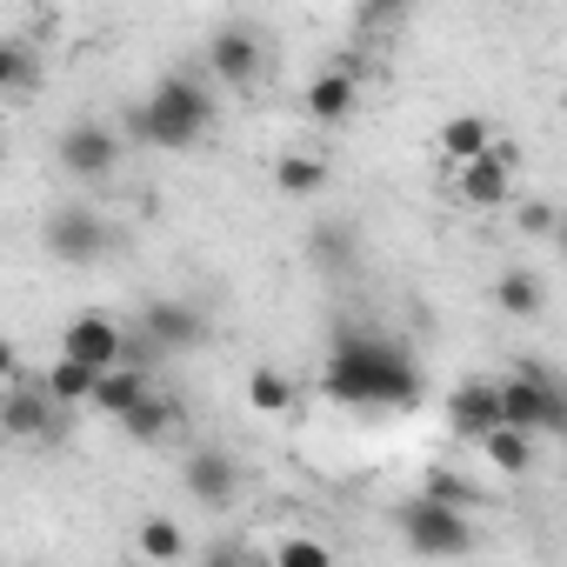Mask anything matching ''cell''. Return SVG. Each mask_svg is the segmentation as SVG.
Here are the masks:
<instances>
[{
	"label": "cell",
	"mask_w": 567,
	"mask_h": 567,
	"mask_svg": "<svg viewBox=\"0 0 567 567\" xmlns=\"http://www.w3.org/2000/svg\"><path fill=\"white\" fill-rule=\"evenodd\" d=\"M421 501H441V507H474V487L454 474V467H427V481H421Z\"/></svg>",
	"instance_id": "cell-26"
},
{
	"label": "cell",
	"mask_w": 567,
	"mask_h": 567,
	"mask_svg": "<svg viewBox=\"0 0 567 567\" xmlns=\"http://www.w3.org/2000/svg\"><path fill=\"white\" fill-rule=\"evenodd\" d=\"M274 187L295 194V200H308V194L328 187V167H321L315 154H280V161H274Z\"/></svg>",
	"instance_id": "cell-22"
},
{
	"label": "cell",
	"mask_w": 567,
	"mask_h": 567,
	"mask_svg": "<svg viewBox=\"0 0 567 567\" xmlns=\"http://www.w3.org/2000/svg\"><path fill=\"white\" fill-rule=\"evenodd\" d=\"M354 107H361V74L354 68H328L301 87V114L315 127H341V121H354Z\"/></svg>",
	"instance_id": "cell-11"
},
{
	"label": "cell",
	"mask_w": 567,
	"mask_h": 567,
	"mask_svg": "<svg viewBox=\"0 0 567 567\" xmlns=\"http://www.w3.org/2000/svg\"><path fill=\"white\" fill-rule=\"evenodd\" d=\"M200 567H254V554H247V540H214L200 554Z\"/></svg>",
	"instance_id": "cell-28"
},
{
	"label": "cell",
	"mask_w": 567,
	"mask_h": 567,
	"mask_svg": "<svg viewBox=\"0 0 567 567\" xmlns=\"http://www.w3.org/2000/svg\"><path fill=\"white\" fill-rule=\"evenodd\" d=\"M321 388L341 408H414L421 401V361L374 328H341L328 348Z\"/></svg>",
	"instance_id": "cell-1"
},
{
	"label": "cell",
	"mask_w": 567,
	"mask_h": 567,
	"mask_svg": "<svg viewBox=\"0 0 567 567\" xmlns=\"http://www.w3.org/2000/svg\"><path fill=\"white\" fill-rule=\"evenodd\" d=\"M354 254H361L354 220H328V227H315V240H308V260H315L321 274H348V267H354Z\"/></svg>",
	"instance_id": "cell-17"
},
{
	"label": "cell",
	"mask_w": 567,
	"mask_h": 567,
	"mask_svg": "<svg viewBox=\"0 0 567 567\" xmlns=\"http://www.w3.org/2000/svg\"><path fill=\"white\" fill-rule=\"evenodd\" d=\"M127 141H141V147H167V154H181V147H194L207 127H214V101H207V87L194 81V74H167L141 107H127Z\"/></svg>",
	"instance_id": "cell-2"
},
{
	"label": "cell",
	"mask_w": 567,
	"mask_h": 567,
	"mask_svg": "<svg viewBox=\"0 0 567 567\" xmlns=\"http://www.w3.org/2000/svg\"><path fill=\"white\" fill-rule=\"evenodd\" d=\"M274 567H334V554H328V540H315V534H288L274 547Z\"/></svg>",
	"instance_id": "cell-27"
},
{
	"label": "cell",
	"mask_w": 567,
	"mask_h": 567,
	"mask_svg": "<svg viewBox=\"0 0 567 567\" xmlns=\"http://www.w3.org/2000/svg\"><path fill=\"white\" fill-rule=\"evenodd\" d=\"M0 147H8V141H0Z\"/></svg>",
	"instance_id": "cell-31"
},
{
	"label": "cell",
	"mask_w": 567,
	"mask_h": 567,
	"mask_svg": "<svg viewBox=\"0 0 567 567\" xmlns=\"http://www.w3.org/2000/svg\"><path fill=\"white\" fill-rule=\"evenodd\" d=\"M121 348H127V328L107 315V308H81L68 328H61V361H81L94 374L121 368Z\"/></svg>",
	"instance_id": "cell-7"
},
{
	"label": "cell",
	"mask_w": 567,
	"mask_h": 567,
	"mask_svg": "<svg viewBox=\"0 0 567 567\" xmlns=\"http://www.w3.org/2000/svg\"><path fill=\"white\" fill-rule=\"evenodd\" d=\"M247 408L254 414H288L295 408V381L280 374V368H254L247 374Z\"/></svg>",
	"instance_id": "cell-24"
},
{
	"label": "cell",
	"mask_w": 567,
	"mask_h": 567,
	"mask_svg": "<svg viewBox=\"0 0 567 567\" xmlns=\"http://www.w3.org/2000/svg\"><path fill=\"white\" fill-rule=\"evenodd\" d=\"M494 147V134H487V121L481 114H454L447 127H441V154L454 161V167H467V161H481Z\"/></svg>",
	"instance_id": "cell-19"
},
{
	"label": "cell",
	"mask_w": 567,
	"mask_h": 567,
	"mask_svg": "<svg viewBox=\"0 0 567 567\" xmlns=\"http://www.w3.org/2000/svg\"><path fill=\"white\" fill-rule=\"evenodd\" d=\"M260 61H267V54H260V34H254V28H220V34L207 41V68H214L234 94H247V87L260 81Z\"/></svg>",
	"instance_id": "cell-12"
},
{
	"label": "cell",
	"mask_w": 567,
	"mask_h": 567,
	"mask_svg": "<svg viewBox=\"0 0 567 567\" xmlns=\"http://www.w3.org/2000/svg\"><path fill=\"white\" fill-rule=\"evenodd\" d=\"M54 161H61L68 181H87L94 187V181H107L121 167V134L107 121H68L61 141H54Z\"/></svg>",
	"instance_id": "cell-5"
},
{
	"label": "cell",
	"mask_w": 567,
	"mask_h": 567,
	"mask_svg": "<svg viewBox=\"0 0 567 567\" xmlns=\"http://www.w3.org/2000/svg\"><path fill=\"white\" fill-rule=\"evenodd\" d=\"M401 540L421 554V560H461L474 547V520L461 507H441V501H408L401 507Z\"/></svg>",
	"instance_id": "cell-4"
},
{
	"label": "cell",
	"mask_w": 567,
	"mask_h": 567,
	"mask_svg": "<svg viewBox=\"0 0 567 567\" xmlns=\"http://www.w3.org/2000/svg\"><path fill=\"white\" fill-rule=\"evenodd\" d=\"M494 401H501V427H514L527 441L567 434V394H560V381L540 361H520L507 381H494Z\"/></svg>",
	"instance_id": "cell-3"
},
{
	"label": "cell",
	"mask_w": 567,
	"mask_h": 567,
	"mask_svg": "<svg viewBox=\"0 0 567 567\" xmlns=\"http://www.w3.org/2000/svg\"><path fill=\"white\" fill-rule=\"evenodd\" d=\"M520 227L527 234H554V200H527L520 207Z\"/></svg>",
	"instance_id": "cell-29"
},
{
	"label": "cell",
	"mask_w": 567,
	"mask_h": 567,
	"mask_svg": "<svg viewBox=\"0 0 567 567\" xmlns=\"http://www.w3.org/2000/svg\"><path fill=\"white\" fill-rule=\"evenodd\" d=\"M134 547H141L147 560H161V567H174V560L187 554V534H181V520H167V514H154V520H141V527H134Z\"/></svg>",
	"instance_id": "cell-23"
},
{
	"label": "cell",
	"mask_w": 567,
	"mask_h": 567,
	"mask_svg": "<svg viewBox=\"0 0 567 567\" xmlns=\"http://www.w3.org/2000/svg\"><path fill=\"white\" fill-rule=\"evenodd\" d=\"M494 301H501V315L534 321V315H540V280H534L527 267H507V274L494 280Z\"/></svg>",
	"instance_id": "cell-21"
},
{
	"label": "cell",
	"mask_w": 567,
	"mask_h": 567,
	"mask_svg": "<svg viewBox=\"0 0 567 567\" xmlns=\"http://www.w3.org/2000/svg\"><path fill=\"white\" fill-rule=\"evenodd\" d=\"M41 240H48V254H54V260H68V267H94V260L114 247L107 220H101L94 207H81V200L54 207V214H48V227H41Z\"/></svg>",
	"instance_id": "cell-6"
},
{
	"label": "cell",
	"mask_w": 567,
	"mask_h": 567,
	"mask_svg": "<svg viewBox=\"0 0 567 567\" xmlns=\"http://www.w3.org/2000/svg\"><path fill=\"white\" fill-rule=\"evenodd\" d=\"M447 427L461 441H487L501 427V401H494V381H461L454 401H447Z\"/></svg>",
	"instance_id": "cell-14"
},
{
	"label": "cell",
	"mask_w": 567,
	"mask_h": 567,
	"mask_svg": "<svg viewBox=\"0 0 567 567\" xmlns=\"http://www.w3.org/2000/svg\"><path fill=\"white\" fill-rule=\"evenodd\" d=\"M514 167H520V154L494 141L481 161L454 167V187H461V200H467V207H507V200H514Z\"/></svg>",
	"instance_id": "cell-10"
},
{
	"label": "cell",
	"mask_w": 567,
	"mask_h": 567,
	"mask_svg": "<svg viewBox=\"0 0 567 567\" xmlns=\"http://www.w3.org/2000/svg\"><path fill=\"white\" fill-rule=\"evenodd\" d=\"M187 494H194L200 507H227V501L240 494V461H234L227 447H194V454H187Z\"/></svg>",
	"instance_id": "cell-13"
},
{
	"label": "cell",
	"mask_w": 567,
	"mask_h": 567,
	"mask_svg": "<svg viewBox=\"0 0 567 567\" xmlns=\"http://www.w3.org/2000/svg\"><path fill=\"white\" fill-rule=\"evenodd\" d=\"M174 427H181V401H167L161 388H147V394H141V408H127V414H121V434H127V441H141V447L167 441Z\"/></svg>",
	"instance_id": "cell-15"
},
{
	"label": "cell",
	"mask_w": 567,
	"mask_h": 567,
	"mask_svg": "<svg viewBox=\"0 0 567 567\" xmlns=\"http://www.w3.org/2000/svg\"><path fill=\"white\" fill-rule=\"evenodd\" d=\"M21 381V354H14V341H0V388H14Z\"/></svg>",
	"instance_id": "cell-30"
},
{
	"label": "cell",
	"mask_w": 567,
	"mask_h": 567,
	"mask_svg": "<svg viewBox=\"0 0 567 567\" xmlns=\"http://www.w3.org/2000/svg\"><path fill=\"white\" fill-rule=\"evenodd\" d=\"M481 454H487V467H494V474H507V481H520V474L534 467V441H527V434H514V427H494V434L481 441Z\"/></svg>",
	"instance_id": "cell-20"
},
{
	"label": "cell",
	"mask_w": 567,
	"mask_h": 567,
	"mask_svg": "<svg viewBox=\"0 0 567 567\" xmlns=\"http://www.w3.org/2000/svg\"><path fill=\"white\" fill-rule=\"evenodd\" d=\"M34 81H41L34 48H28V41H0V94H21V87H34Z\"/></svg>",
	"instance_id": "cell-25"
},
{
	"label": "cell",
	"mask_w": 567,
	"mask_h": 567,
	"mask_svg": "<svg viewBox=\"0 0 567 567\" xmlns=\"http://www.w3.org/2000/svg\"><path fill=\"white\" fill-rule=\"evenodd\" d=\"M68 427V414L41 394V381H14L8 394H0V434H8V441H54Z\"/></svg>",
	"instance_id": "cell-8"
},
{
	"label": "cell",
	"mask_w": 567,
	"mask_h": 567,
	"mask_svg": "<svg viewBox=\"0 0 567 567\" xmlns=\"http://www.w3.org/2000/svg\"><path fill=\"white\" fill-rule=\"evenodd\" d=\"M154 388V374H134V368H107L101 381H94V414H107V421H121L127 408H141V394Z\"/></svg>",
	"instance_id": "cell-16"
},
{
	"label": "cell",
	"mask_w": 567,
	"mask_h": 567,
	"mask_svg": "<svg viewBox=\"0 0 567 567\" xmlns=\"http://www.w3.org/2000/svg\"><path fill=\"white\" fill-rule=\"evenodd\" d=\"M34 381H41V394L68 414V408H87V401H94V381H101V374H94V368H81V361H54V368H48V374H34Z\"/></svg>",
	"instance_id": "cell-18"
},
{
	"label": "cell",
	"mask_w": 567,
	"mask_h": 567,
	"mask_svg": "<svg viewBox=\"0 0 567 567\" xmlns=\"http://www.w3.org/2000/svg\"><path fill=\"white\" fill-rule=\"evenodd\" d=\"M141 341L167 361V354H187V348H200L207 341V315L194 308V301H147L141 308Z\"/></svg>",
	"instance_id": "cell-9"
}]
</instances>
